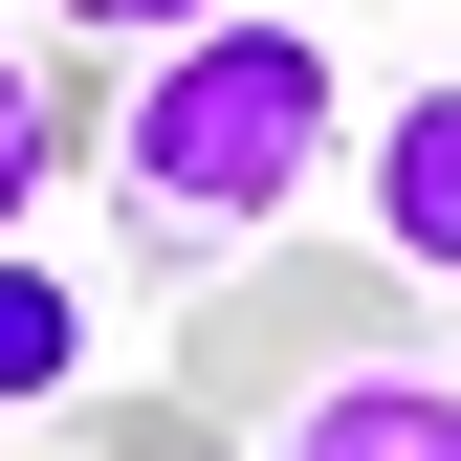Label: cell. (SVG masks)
<instances>
[{
	"label": "cell",
	"instance_id": "7a4b0ae2",
	"mask_svg": "<svg viewBox=\"0 0 461 461\" xmlns=\"http://www.w3.org/2000/svg\"><path fill=\"white\" fill-rule=\"evenodd\" d=\"M395 285L374 242H264L242 264H198V308H176V418H264V395H308V374H352V352H395Z\"/></svg>",
	"mask_w": 461,
	"mask_h": 461
},
{
	"label": "cell",
	"instance_id": "3957f363",
	"mask_svg": "<svg viewBox=\"0 0 461 461\" xmlns=\"http://www.w3.org/2000/svg\"><path fill=\"white\" fill-rule=\"evenodd\" d=\"M374 264L395 285H461V67L374 110Z\"/></svg>",
	"mask_w": 461,
	"mask_h": 461
},
{
	"label": "cell",
	"instance_id": "52a82bcc",
	"mask_svg": "<svg viewBox=\"0 0 461 461\" xmlns=\"http://www.w3.org/2000/svg\"><path fill=\"white\" fill-rule=\"evenodd\" d=\"M67 23H110V44H176V23H220V0H67Z\"/></svg>",
	"mask_w": 461,
	"mask_h": 461
},
{
	"label": "cell",
	"instance_id": "5b68a950",
	"mask_svg": "<svg viewBox=\"0 0 461 461\" xmlns=\"http://www.w3.org/2000/svg\"><path fill=\"white\" fill-rule=\"evenodd\" d=\"M88 395V285L44 242H0V418H67Z\"/></svg>",
	"mask_w": 461,
	"mask_h": 461
},
{
	"label": "cell",
	"instance_id": "277c9868",
	"mask_svg": "<svg viewBox=\"0 0 461 461\" xmlns=\"http://www.w3.org/2000/svg\"><path fill=\"white\" fill-rule=\"evenodd\" d=\"M264 461H461V374L352 352V374H308V395L264 418Z\"/></svg>",
	"mask_w": 461,
	"mask_h": 461
},
{
	"label": "cell",
	"instance_id": "8992f818",
	"mask_svg": "<svg viewBox=\"0 0 461 461\" xmlns=\"http://www.w3.org/2000/svg\"><path fill=\"white\" fill-rule=\"evenodd\" d=\"M44 176H67V88L0 44V242H23V198H44Z\"/></svg>",
	"mask_w": 461,
	"mask_h": 461
},
{
	"label": "cell",
	"instance_id": "6da1fadb",
	"mask_svg": "<svg viewBox=\"0 0 461 461\" xmlns=\"http://www.w3.org/2000/svg\"><path fill=\"white\" fill-rule=\"evenodd\" d=\"M330 132H352V67H330V23H264V0H220V23L132 44V88H110V198H132L154 264H242L285 198L330 176Z\"/></svg>",
	"mask_w": 461,
	"mask_h": 461
}]
</instances>
